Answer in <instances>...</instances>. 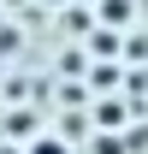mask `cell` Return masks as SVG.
<instances>
[{
    "label": "cell",
    "instance_id": "cell-2",
    "mask_svg": "<svg viewBox=\"0 0 148 154\" xmlns=\"http://www.w3.org/2000/svg\"><path fill=\"white\" fill-rule=\"evenodd\" d=\"M30 125H36L30 113H12V119H6V131H12V136H30Z\"/></svg>",
    "mask_w": 148,
    "mask_h": 154
},
{
    "label": "cell",
    "instance_id": "cell-1",
    "mask_svg": "<svg viewBox=\"0 0 148 154\" xmlns=\"http://www.w3.org/2000/svg\"><path fill=\"white\" fill-rule=\"evenodd\" d=\"M101 18H113V24H125V18H130V6H125V0H101Z\"/></svg>",
    "mask_w": 148,
    "mask_h": 154
},
{
    "label": "cell",
    "instance_id": "cell-3",
    "mask_svg": "<svg viewBox=\"0 0 148 154\" xmlns=\"http://www.w3.org/2000/svg\"><path fill=\"white\" fill-rule=\"evenodd\" d=\"M30 154H65V142L59 136H42V142H30Z\"/></svg>",
    "mask_w": 148,
    "mask_h": 154
}]
</instances>
